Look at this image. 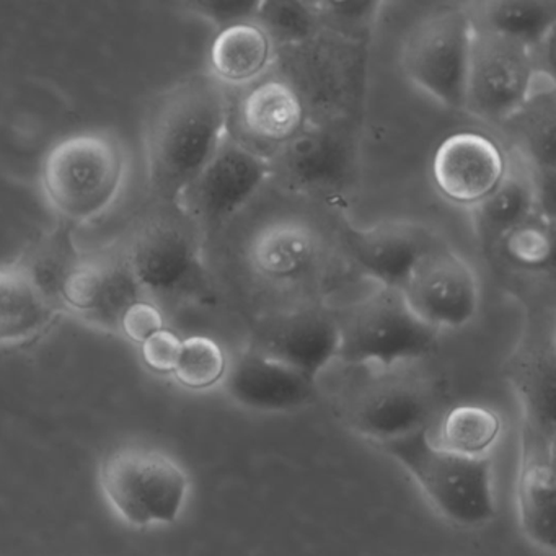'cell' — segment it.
<instances>
[{"label":"cell","mask_w":556,"mask_h":556,"mask_svg":"<svg viewBox=\"0 0 556 556\" xmlns=\"http://www.w3.org/2000/svg\"><path fill=\"white\" fill-rule=\"evenodd\" d=\"M227 136L229 105L213 77H193L164 93L144 129L146 172L155 204H178Z\"/></svg>","instance_id":"obj_1"},{"label":"cell","mask_w":556,"mask_h":556,"mask_svg":"<svg viewBox=\"0 0 556 556\" xmlns=\"http://www.w3.org/2000/svg\"><path fill=\"white\" fill-rule=\"evenodd\" d=\"M128 178V154L106 132H80L50 149L41 165V188L54 213L70 224L105 216Z\"/></svg>","instance_id":"obj_2"},{"label":"cell","mask_w":556,"mask_h":556,"mask_svg":"<svg viewBox=\"0 0 556 556\" xmlns=\"http://www.w3.org/2000/svg\"><path fill=\"white\" fill-rule=\"evenodd\" d=\"M146 301H175L204 282L200 229L178 204H157L116 249Z\"/></svg>","instance_id":"obj_3"},{"label":"cell","mask_w":556,"mask_h":556,"mask_svg":"<svg viewBox=\"0 0 556 556\" xmlns=\"http://www.w3.org/2000/svg\"><path fill=\"white\" fill-rule=\"evenodd\" d=\"M377 447L399 462L432 506L452 522L475 527L493 519L496 504L490 458L447 451L432 439L429 428Z\"/></svg>","instance_id":"obj_4"},{"label":"cell","mask_w":556,"mask_h":556,"mask_svg":"<svg viewBox=\"0 0 556 556\" xmlns=\"http://www.w3.org/2000/svg\"><path fill=\"white\" fill-rule=\"evenodd\" d=\"M100 488L116 516L136 529L168 526L180 517L190 480L170 455L126 445L106 455Z\"/></svg>","instance_id":"obj_5"},{"label":"cell","mask_w":556,"mask_h":556,"mask_svg":"<svg viewBox=\"0 0 556 556\" xmlns=\"http://www.w3.org/2000/svg\"><path fill=\"white\" fill-rule=\"evenodd\" d=\"M473 25L465 112L481 122L503 125L517 118L543 92L545 76L536 51Z\"/></svg>","instance_id":"obj_6"},{"label":"cell","mask_w":556,"mask_h":556,"mask_svg":"<svg viewBox=\"0 0 556 556\" xmlns=\"http://www.w3.org/2000/svg\"><path fill=\"white\" fill-rule=\"evenodd\" d=\"M340 321L338 359L392 369L431 353L438 331L422 324L399 291L380 288Z\"/></svg>","instance_id":"obj_7"},{"label":"cell","mask_w":556,"mask_h":556,"mask_svg":"<svg viewBox=\"0 0 556 556\" xmlns=\"http://www.w3.org/2000/svg\"><path fill=\"white\" fill-rule=\"evenodd\" d=\"M467 8H452L422 18L403 47V73L432 102L454 112L465 106L471 47Z\"/></svg>","instance_id":"obj_8"},{"label":"cell","mask_w":556,"mask_h":556,"mask_svg":"<svg viewBox=\"0 0 556 556\" xmlns=\"http://www.w3.org/2000/svg\"><path fill=\"white\" fill-rule=\"evenodd\" d=\"M399 292L409 311L438 333L467 327L481 305L473 266L454 250L435 245L419 256Z\"/></svg>","instance_id":"obj_9"},{"label":"cell","mask_w":556,"mask_h":556,"mask_svg":"<svg viewBox=\"0 0 556 556\" xmlns=\"http://www.w3.org/2000/svg\"><path fill=\"white\" fill-rule=\"evenodd\" d=\"M269 177L268 159L227 136L210 164L185 191L178 206L198 229H217L242 211Z\"/></svg>","instance_id":"obj_10"},{"label":"cell","mask_w":556,"mask_h":556,"mask_svg":"<svg viewBox=\"0 0 556 556\" xmlns=\"http://www.w3.org/2000/svg\"><path fill=\"white\" fill-rule=\"evenodd\" d=\"M507 151L475 129L445 136L431 159L435 191L455 206L473 210L500 184L506 172Z\"/></svg>","instance_id":"obj_11"},{"label":"cell","mask_w":556,"mask_h":556,"mask_svg":"<svg viewBox=\"0 0 556 556\" xmlns=\"http://www.w3.org/2000/svg\"><path fill=\"white\" fill-rule=\"evenodd\" d=\"M63 311L113 330L132 302L144 299L126 271L118 252L76 256L67 262L56 285Z\"/></svg>","instance_id":"obj_12"},{"label":"cell","mask_w":556,"mask_h":556,"mask_svg":"<svg viewBox=\"0 0 556 556\" xmlns=\"http://www.w3.org/2000/svg\"><path fill=\"white\" fill-rule=\"evenodd\" d=\"M340 321L315 308L289 312L263 321L249 350L279 361L317 382L340 354Z\"/></svg>","instance_id":"obj_13"},{"label":"cell","mask_w":556,"mask_h":556,"mask_svg":"<svg viewBox=\"0 0 556 556\" xmlns=\"http://www.w3.org/2000/svg\"><path fill=\"white\" fill-rule=\"evenodd\" d=\"M434 402L421 383L382 377L364 386L344 406L348 425L377 444L429 428Z\"/></svg>","instance_id":"obj_14"},{"label":"cell","mask_w":556,"mask_h":556,"mask_svg":"<svg viewBox=\"0 0 556 556\" xmlns=\"http://www.w3.org/2000/svg\"><path fill=\"white\" fill-rule=\"evenodd\" d=\"M555 441L522 426L516 501L520 527L527 539L542 549L556 545Z\"/></svg>","instance_id":"obj_15"},{"label":"cell","mask_w":556,"mask_h":556,"mask_svg":"<svg viewBox=\"0 0 556 556\" xmlns=\"http://www.w3.org/2000/svg\"><path fill=\"white\" fill-rule=\"evenodd\" d=\"M223 382L233 402L255 412H292L317 393V382L252 350L230 361Z\"/></svg>","instance_id":"obj_16"},{"label":"cell","mask_w":556,"mask_h":556,"mask_svg":"<svg viewBox=\"0 0 556 556\" xmlns=\"http://www.w3.org/2000/svg\"><path fill=\"white\" fill-rule=\"evenodd\" d=\"M61 312L63 308L30 263L0 265V348L37 340Z\"/></svg>","instance_id":"obj_17"},{"label":"cell","mask_w":556,"mask_h":556,"mask_svg":"<svg viewBox=\"0 0 556 556\" xmlns=\"http://www.w3.org/2000/svg\"><path fill=\"white\" fill-rule=\"evenodd\" d=\"M506 377L523 409V425L556 439L555 338L530 333L506 364Z\"/></svg>","instance_id":"obj_18"},{"label":"cell","mask_w":556,"mask_h":556,"mask_svg":"<svg viewBox=\"0 0 556 556\" xmlns=\"http://www.w3.org/2000/svg\"><path fill=\"white\" fill-rule=\"evenodd\" d=\"M540 184L535 162L522 149L507 151L506 172L497 187L471 211L478 236L497 245L506 233L535 217Z\"/></svg>","instance_id":"obj_19"},{"label":"cell","mask_w":556,"mask_h":556,"mask_svg":"<svg viewBox=\"0 0 556 556\" xmlns=\"http://www.w3.org/2000/svg\"><path fill=\"white\" fill-rule=\"evenodd\" d=\"M416 227L403 223L380 224L357 230L348 239V250L361 271L380 288L399 291L419 256L429 249Z\"/></svg>","instance_id":"obj_20"},{"label":"cell","mask_w":556,"mask_h":556,"mask_svg":"<svg viewBox=\"0 0 556 556\" xmlns=\"http://www.w3.org/2000/svg\"><path fill=\"white\" fill-rule=\"evenodd\" d=\"M320 255V237L311 224L278 219L260 227L247 249L250 268L266 281L301 278Z\"/></svg>","instance_id":"obj_21"},{"label":"cell","mask_w":556,"mask_h":556,"mask_svg":"<svg viewBox=\"0 0 556 556\" xmlns=\"http://www.w3.org/2000/svg\"><path fill=\"white\" fill-rule=\"evenodd\" d=\"M305 103L288 80L271 77L250 87L239 106L240 126L253 141L285 146L305 129Z\"/></svg>","instance_id":"obj_22"},{"label":"cell","mask_w":556,"mask_h":556,"mask_svg":"<svg viewBox=\"0 0 556 556\" xmlns=\"http://www.w3.org/2000/svg\"><path fill=\"white\" fill-rule=\"evenodd\" d=\"M271 175L301 191H327L337 187L346 170L343 146L331 132L304 129L286 142L269 161Z\"/></svg>","instance_id":"obj_23"},{"label":"cell","mask_w":556,"mask_h":556,"mask_svg":"<svg viewBox=\"0 0 556 556\" xmlns=\"http://www.w3.org/2000/svg\"><path fill=\"white\" fill-rule=\"evenodd\" d=\"M275 60V41L256 18L220 28L210 48V76L220 86L258 83Z\"/></svg>","instance_id":"obj_24"},{"label":"cell","mask_w":556,"mask_h":556,"mask_svg":"<svg viewBox=\"0 0 556 556\" xmlns=\"http://www.w3.org/2000/svg\"><path fill=\"white\" fill-rule=\"evenodd\" d=\"M467 9L477 27L533 51L545 50L555 31V0H490Z\"/></svg>","instance_id":"obj_25"},{"label":"cell","mask_w":556,"mask_h":556,"mask_svg":"<svg viewBox=\"0 0 556 556\" xmlns=\"http://www.w3.org/2000/svg\"><path fill=\"white\" fill-rule=\"evenodd\" d=\"M501 429L503 425L500 416L493 409L486 406L460 405L445 413L439 426L438 438L432 439L455 454L488 457V451L500 439Z\"/></svg>","instance_id":"obj_26"},{"label":"cell","mask_w":556,"mask_h":556,"mask_svg":"<svg viewBox=\"0 0 556 556\" xmlns=\"http://www.w3.org/2000/svg\"><path fill=\"white\" fill-rule=\"evenodd\" d=\"M229 359L226 351L214 338L204 334L185 338L174 377L188 390L213 389L226 377Z\"/></svg>","instance_id":"obj_27"},{"label":"cell","mask_w":556,"mask_h":556,"mask_svg":"<svg viewBox=\"0 0 556 556\" xmlns=\"http://www.w3.org/2000/svg\"><path fill=\"white\" fill-rule=\"evenodd\" d=\"M497 245L509 262L527 271H545L552 266L553 232L539 214L506 233Z\"/></svg>","instance_id":"obj_28"},{"label":"cell","mask_w":556,"mask_h":556,"mask_svg":"<svg viewBox=\"0 0 556 556\" xmlns=\"http://www.w3.org/2000/svg\"><path fill=\"white\" fill-rule=\"evenodd\" d=\"M317 12L312 4L278 0V2H260L256 21L265 27L269 37L286 43H299L307 40L315 28Z\"/></svg>","instance_id":"obj_29"},{"label":"cell","mask_w":556,"mask_h":556,"mask_svg":"<svg viewBox=\"0 0 556 556\" xmlns=\"http://www.w3.org/2000/svg\"><path fill=\"white\" fill-rule=\"evenodd\" d=\"M164 314L154 302L139 299L132 302L123 312L118 321V330L125 334L128 340L142 344L152 334L164 330Z\"/></svg>","instance_id":"obj_30"},{"label":"cell","mask_w":556,"mask_h":556,"mask_svg":"<svg viewBox=\"0 0 556 556\" xmlns=\"http://www.w3.org/2000/svg\"><path fill=\"white\" fill-rule=\"evenodd\" d=\"M181 338L172 330L157 331L141 344V356L149 369L159 374H174L180 356Z\"/></svg>","instance_id":"obj_31"},{"label":"cell","mask_w":556,"mask_h":556,"mask_svg":"<svg viewBox=\"0 0 556 556\" xmlns=\"http://www.w3.org/2000/svg\"><path fill=\"white\" fill-rule=\"evenodd\" d=\"M207 21L224 28L239 22L253 21L258 14L260 2L249 0H211V2H198L193 5Z\"/></svg>","instance_id":"obj_32"},{"label":"cell","mask_w":556,"mask_h":556,"mask_svg":"<svg viewBox=\"0 0 556 556\" xmlns=\"http://www.w3.org/2000/svg\"><path fill=\"white\" fill-rule=\"evenodd\" d=\"M318 17H328L343 25H364L377 14L382 4L377 2H321L312 4Z\"/></svg>","instance_id":"obj_33"}]
</instances>
